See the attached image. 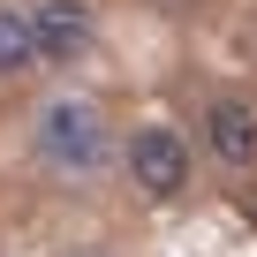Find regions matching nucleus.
Returning <instances> with one entry per match:
<instances>
[{
    "instance_id": "nucleus-1",
    "label": "nucleus",
    "mask_w": 257,
    "mask_h": 257,
    "mask_svg": "<svg viewBox=\"0 0 257 257\" xmlns=\"http://www.w3.org/2000/svg\"><path fill=\"white\" fill-rule=\"evenodd\" d=\"M38 159L53 174H98L106 167V113L91 98H46L38 106Z\"/></svg>"
},
{
    "instance_id": "nucleus-5",
    "label": "nucleus",
    "mask_w": 257,
    "mask_h": 257,
    "mask_svg": "<svg viewBox=\"0 0 257 257\" xmlns=\"http://www.w3.org/2000/svg\"><path fill=\"white\" fill-rule=\"evenodd\" d=\"M31 68H46L31 8H0V76H31Z\"/></svg>"
},
{
    "instance_id": "nucleus-7",
    "label": "nucleus",
    "mask_w": 257,
    "mask_h": 257,
    "mask_svg": "<svg viewBox=\"0 0 257 257\" xmlns=\"http://www.w3.org/2000/svg\"><path fill=\"white\" fill-rule=\"evenodd\" d=\"M76 257H106V249H76Z\"/></svg>"
},
{
    "instance_id": "nucleus-6",
    "label": "nucleus",
    "mask_w": 257,
    "mask_h": 257,
    "mask_svg": "<svg viewBox=\"0 0 257 257\" xmlns=\"http://www.w3.org/2000/svg\"><path fill=\"white\" fill-rule=\"evenodd\" d=\"M242 219H249V227H257V189H242Z\"/></svg>"
},
{
    "instance_id": "nucleus-2",
    "label": "nucleus",
    "mask_w": 257,
    "mask_h": 257,
    "mask_svg": "<svg viewBox=\"0 0 257 257\" xmlns=\"http://www.w3.org/2000/svg\"><path fill=\"white\" fill-rule=\"evenodd\" d=\"M128 182H137L144 197H182L189 189V144H182V128L144 121L137 137H128Z\"/></svg>"
},
{
    "instance_id": "nucleus-3",
    "label": "nucleus",
    "mask_w": 257,
    "mask_h": 257,
    "mask_svg": "<svg viewBox=\"0 0 257 257\" xmlns=\"http://www.w3.org/2000/svg\"><path fill=\"white\" fill-rule=\"evenodd\" d=\"M204 152L219 167H257V98L227 91V98L204 106Z\"/></svg>"
},
{
    "instance_id": "nucleus-4",
    "label": "nucleus",
    "mask_w": 257,
    "mask_h": 257,
    "mask_svg": "<svg viewBox=\"0 0 257 257\" xmlns=\"http://www.w3.org/2000/svg\"><path fill=\"white\" fill-rule=\"evenodd\" d=\"M31 23H38V46H46L53 68H68V61L91 46V8H83V0H38Z\"/></svg>"
}]
</instances>
